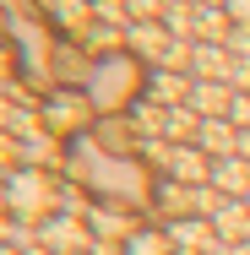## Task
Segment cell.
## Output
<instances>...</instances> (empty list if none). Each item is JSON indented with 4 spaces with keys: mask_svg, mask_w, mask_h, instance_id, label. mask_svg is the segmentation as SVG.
<instances>
[{
    "mask_svg": "<svg viewBox=\"0 0 250 255\" xmlns=\"http://www.w3.org/2000/svg\"><path fill=\"white\" fill-rule=\"evenodd\" d=\"M11 206H16V217H44V206H49V185H44L38 168H27V174L11 179Z\"/></svg>",
    "mask_w": 250,
    "mask_h": 255,
    "instance_id": "1",
    "label": "cell"
},
{
    "mask_svg": "<svg viewBox=\"0 0 250 255\" xmlns=\"http://www.w3.org/2000/svg\"><path fill=\"white\" fill-rule=\"evenodd\" d=\"M212 185L223 196H250V163L245 157H218L212 163Z\"/></svg>",
    "mask_w": 250,
    "mask_h": 255,
    "instance_id": "2",
    "label": "cell"
},
{
    "mask_svg": "<svg viewBox=\"0 0 250 255\" xmlns=\"http://www.w3.org/2000/svg\"><path fill=\"white\" fill-rule=\"evenodd\" d=\"M169 168H174L180 185H201V179H212V163H207V152H196V147L169 152Z\"/></svg>",
    "mask_w": 250,
    "mask_h": 255,
    "instance_id": "3",
    "label": "cell"
},
{
    "mask_svg": "<svg viewBox=\"0 0 250 255\" xmlns=\"http://www.w3.org/2000/svg\"><path fill=\"white\" fill-rule=\"evenodd\" d=\"M212 228H218V234H223V239H245L250 234V212L245 206H223V212H212Z\"/></svg>",
    "mask_w": 250,
    "mask_h": 255,
    "instance_id": "4",
    "label": "cell"
},
{
    "mask_svg": "<svg viewBox=\"0 0 250 255\" xmlns=\"http://www.w3.org/2000/svg\"><path fill=\"white\" fill-rule=\"evenodd\" d=\"M196 147H212V152H229V147H234V130H229L223 120H207V125H201V136H196Z\"/></svg>",
    "mask_w": 250,
    "mask_h": 255,
    "instance_id": "5",
    "label": "cell"
},
{
    "mask_svg": "<svg viewBox=\"0 0 250 255\" xmlns=\"http://www.w3.org/2000/svg\"><path fill=\"white\" fill-rule=\"evenodd\" d=\"M125 255H174V239H163V234H136Z\"/></svg>",
    "mask_w": 250,
    "mask_h": 255,
    "instance_id": "6",
    "label": "cell"
},
{
    "mask_svg": "<svg viewBox=\"0 0 250 255\" xmlns=\"http://www.w3.org/2000/svg\"><path fill=\"white\" fill-rule=\"evenodd\" d=\"M152 98H163V103H180V98H185V76H169V71H163V76L152 82Z\"/></svg>",
    "mask_w": 250,
    "mask_h": 255,
    "instance_id": "7",
    "label": "cell"
},
{
    "mask_svg": "<svg viewBox=\"0 0 250 255\" xmlns=\"http://www.w3.org/2000/svg\"><path fill=\"white\" fill-rule=\"evenodd\" d=\"M201 125H207V120L185 114V109H174V114H169V136H201Z\"/></svg>",
    "mask_w": 250,
    "mask_h": 255,
    "instance_id": "8",
    "label": "cell"
},
{
    "mask_svg": "<svg viewBox=\"0 0 250 255\" xmlns=\"http://www.w3.org/2000/svg\"><path fill=\"white\" fill-rule=\"evenodd\" d=\"M136 49L163 54V49H169V33H163V27H136Z\"/></svg>",
    "mask_w": 250,
    "mask_h": 255,
    "instance_id": "9",
    "label": "cell"
},
{
    "mask_svg": "<svg viewBox=\"0 0 250 255\" xmlns=\"http://www.w3.org/2000/svg\"><path fill=\"white\" fill-rule=\"evenodd\" d=\"M191 103H196V109H223V87H212V82H196V87H191Z\"/></svg>",
    "mask_w": 250,
    "mask_h": 255,
    "instance_id": "10",
    "label": "cell"
},
{
    "mask_svg": "<svg viewBox=\"0 0 250 255\" xmlns=\"http://www.w3.org/2000/svg\"><path fill=\"white\" fill-rule=\"evenodd\" d=\"M125 11H131L136 22H147V27H152V16H163V0H125Z\"/></svg>",
    "mask_w": 250,
    "mask_h": 255,
    "instance_id": "11",
    "label": "cell"
},
{
    "mask_svg": "<svg viewBox=\"0 0 250 255\" xmlns=\"http://www.w3.org/2000/svg\"><path fill=\"white\" fill-rule=\"evenodd\" d=\"M196 71H223V54H218V49H201V44H196Z\"/></svg>",
    "mask_w": 250,
    "mask_h": 255,
    "instance_id": "12",
    "label": "cell"
},
{
    "mask_svg": "<svg viewBox=\"0 0 250 255\" xmlns=\"http://www.w3.org/2000/svg\"><path fill=\"white\" fill-rule=\"evenodd\" d=\"M223 11H229V22H245L250 27V0H223Z\"/></svg>",
    "mask_w": 250,
    "mask_h": 255,
    "instance_id": "13",
    "label": "cell"
},
{
    "mask_svg": "<svg viewBox=\"0 0 250 255\" xmlns=\"http://www.w3.org/2000/svg\"><path fill=\"white\" fill-rule=\"evenodd\" d=\"M0 255H16V250H0Z\"/></svg>",
    "mask_w": 250,
    "mask_h": 255,
    "instance_id": "14",
    "label": "cell"
}]
</instances>
